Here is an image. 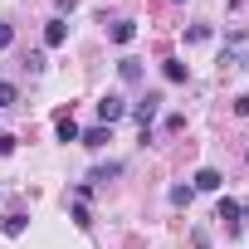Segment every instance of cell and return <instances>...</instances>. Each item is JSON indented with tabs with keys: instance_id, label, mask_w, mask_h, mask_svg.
I'll return each instance as SVG.
<instances>
[{
	"instance_id": "2e32d148",
	"label": "cell",
	"mask_w": 249,
	"mask_h": 249,
	"mask_svg": "<svg viewBox=\"0 0 249 249\" xmlns=\"http://www.w3.org/2000/svg\"><path fill=\"white\" fill-rule=\"evenodd\" d=\"M10 44H15V30H10V25H0V49H10Z\"/></svg>"
},
{
	"instance_id": "ba28073f",
	"label": "cell",
	"mask_w": 249,
	"mask_h": 249,
	"mask_svg": "<svg viewBox=\"0 0 249 249\" xmlns=\"http://www.w3.org/2000/svg\"><path fill=\"white\" fill-rule=\"evenodd\" d=\"M25 225H30V220H25V215L15 210V215H5V225H0V230H5L10 239H20V234H25Z\"/></svg>"
},
{
	"instance_id": "5bb4252c",
	"label": "cell",
	"mask_w": 249,
	"mask_h": 249,
	"mask_svg": "<svg viewBox=\"0 0 249 249\" xmlns=\"http://www.w3.org/2000/svg\"><path fill=\"white\" fill-rule=\"evenodd\" d=\"M171 205H191V186H176L171 191Z\"/></svg>"
},
{
	"instance_id": "277c9868",
	"label": "cell",
	"mask_w": 249,
	"mask_h": 249,
	"mask_svg": "<svg viewBox=\"0 0 249 249\" xmlns=\"http://www.w3.org/2000/svg\"><path fill=\"white\" fill-rule=\"evenodd\" d=\"M54 132H59V142H78V137H83V132H78V122H73L69 112H64L59 122H54Z\"/></svg>"
},
{
	"instance_id": "3957f363",
	"label": "cell",
	"mask_w": 249,
	"mask_h": 249,
	"mask_svg": "<svg viewBox=\"0 0 249 249\" xmlns=\"http://www.w3.org/2000/svg\"><path fill=\"white\" fill-rule=\"evenodd\" d=\"M64 39H69V25H64V20H49V25H44V44H49V49H59Z\"/></svg>"
},
{
	"instance_id": "52a82bcc",
	"label": "cell",
	"mask_w": 249,
	"mask_h": 249,
	"mask_svg": "<svg viewBox=\"0 0 249 249\" xmlns=\"http://www.w3.org/2000/svg\"><path fill=\"white\" fill-rule=\"evenodd\" d=\"M112 39H117V44H132V39H137V25H132V20H117V25H112Z\"/></svg>"
},
{
	"instance_id": "9c48e42d",
	"label": "cell",
	"mask_w": 249,
	"mask_h": 249,
	"mask_svg": "<svg viewBox=\"0 0 249 249\" xmlns=\"http://www.w3.org/2000/svg\"><path fill=\"white\" fill-rule=\"evenodd\" d=\"M161 73H166V83H186V64H181V59H166Z\"/></svg>"
},
{
	"instance_id": "7a4b0ae2",
	"label": "cell",
	"mask_w": 249,
	"mask_h": 249,
	"mask_svg": "<svg viewBox=\"0 0 249 249\" xmlns=\"http://www.w3.org/2000/svg\"><path fill=\"white\" fill-rule=\"evenodd\" d=\"M157 103H161V98H152V93H147V98L132 107V117H137V127H142V132H147L152 122H157Z\"/></svg>"
},
{
	"instance_id": "5b68a950",
	"label": "cell",
	"mask_w": 249,
	"mask_h": 249,
	"mask_svg": "<svg viewBox=\"0 0 249 249\" xmlns=\"http://www.w3.org/2000/svg\"><path fill=\"white\" fill-rule=\"evenodd\" d=\"M196 191H220V171L215 166H200L196 171Z\"/></svg>"
},
{
	"instance_id": "4fadbf2b",
	"label": "cell",
	"mask_w": 249,
	"mask_h": 249,
	"mask_svg": "<svg viewBox=\"0 0 249 249\" xmlns=\"http://www.w3.org/2000/svg\"><path fill=\"white\" fill-rule=\"evenodd\" d=\"M73 225H78V230H88V225H93V220H88V205H83V200L73 205Z\"/></svg>"
},
{
	"instance_id": "30bf717a",
	"label": "cell",
	"mask_w": 249,
	"mask_h": 249,
	"mask_svg": "<svg viewBox=\"0 0 249 249\" xmlns=\"http://www.w3.org/2000/svg\"><path fill=\"white\" fill-rule=\"evenodd\" d=\"M117 69H122V78H127V83H137V78H142V64H137V59H122Z\"/></svg>"
},
{
	"instance_id": "8992f818",
	"label": "cell",
	"mask_w": 249,
	"mask_h": 249,
	"mask_svg": "<svg viewBox=\"0 0 249 249\" xmlns=\"http://www.w3.org/2000/svg\"><path fill=\"white\" fill-rule=\"evenodd\" d=\"M215 215H220V220H230V225H239V215H244V205H239V200H230V196H225V200H220V210H215Z\"/></svg>"
},
{
	"instance_id": "e0dca14e",
	"label": "cell",
	"mask_w": 249,
	"mask_h": 249,
	"mask_svg": "<svg viewBox=\"0 0 249 249\" xmlns=\"http://www.w3.org/2000/svg\"><path fill=\"white\" fill-rule=\"evenodd\" d=\"M10 152H15V137H10V132H0V157H10Z\"/></svg>"
},
{
	"instance_id": "8fae6325",
	"label": "cell",
	"mask_w": 249,
	"mask_h": 249,
	"mask_svg": "<svg viewBox=\"0 0 249 249\" xmlns=\"http://www.w3.org/2000/svg\"><path fill=\"white\" fill-rule=\"evenodd\" d=\"M83 142H88V147H103V142H112V132H107V127H93V132H83Z\"/></svg>"
},
{
	"instance_id": "7c38bea8",
	"label": "cell",
	"mask_w": 249,
	"mask_h": 249,
	"mask_svg": "<svg viewBox=\"0 0 249 249\" xmlns=\"http://www.w3.org/2000/svg\"><path fill=\"white\" fill-rule=\"evenodd\" d=\"M186 39H191V44H205V39H210V25H191Z\"/></svg>"
},
{
	"instance_id": "9a60e30c",
	"label": "cell",
	"mask_w": 249,
	"mask_h": 249,
	"mask_svg": "<svg viewBox=\"0 0 249 249\" xmlns=\"http://www.w3.org/2000/svg\"><path fill=\"white\" fill-rule=\"evenodd\" d=\"M15 103V83H0V107H10Z\"/></svg>"
},
{
	"instance_id": "6da1fadb",
	"label": "cell",
	"mask_w": 249,
	"mask_h": 249,
	"mask_svg": "<svg viewBox=\"0 0 249 249\" xmlns=\"http://www.w3.org/2000/svg\"><path fill=\"white\" fill-rule=\"evenodd\" d=\"M98 117H103V122H107V127H112V122H117V117H127V103H122L117 93H107V98L98 103Z\"/></svg>"
}]
</instances>
